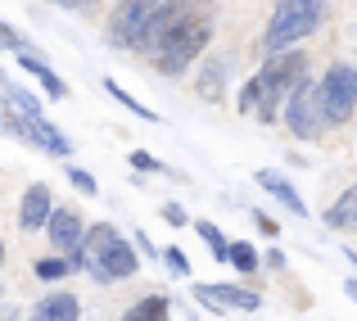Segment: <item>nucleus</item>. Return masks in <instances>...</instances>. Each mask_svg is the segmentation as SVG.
Returning a JSON list of instances; mask_svg holds the SVG:
<instances>
[{"label":"nucleus","mask_w":357,"mask_h":321,"mask_svg":"<svg viewBox=\"0 0 357 321\" xmlns=\"http://www.w3.org/2000/svg\"><path fill=\"white\" fill-rule=\"evenodd\" d=\"M131 167H136V172H163V163H158L154 154H145V149H136V154H131Z\"/></svg>","instance_id":"22"},{"label":"nucleus","mask_w":357,"mask_h":321,"mask_svg":"<svg viewBox=\"0 0 357 321\" xmlns=\"http://www.w3.org/2000/svg\"><path fill=\"white\" fill-rule=\"evenodd\" d=\"M227 262L236 271H253L258 267V253H253V244H227Z\"/></svg>","instance_id":"17"},{"label":"nucleus","mask_w":357,"mask_h":321,"mask_svg":"<svg viewBox=\"0 0 357 321\" xmlns=\"http://www.w3.org/2000/svg\"><path fill=\"white\" fill-rule=\"evenodd\" d=\"M326 9H331L326 0H280L267 23V36H262V50L276 54V50H289L294 41H303V36H312L321 27Z\"/></svg>","instance_id":"3"},{"label":"nucleus","mask_w":357,"mask_h":321,"mask_svg":"<svg viewBox=\"0 0 357 321\" xmlns=\"http://www.w3.org/2000/svg\"><path fill=\"white\" fill-rule=\"evenodd\" d=\"M0 321H18L14 313H9V308H0Z\"/></svg>","instance_id":"27"},{"label":"nucleus","mask_w":357,"mask_h":321,"mask_svg":"<svg viewBox=\"0 0 357 321\" xmlns=\"http://www.w3.org/2000/svg\"><path fill=\"white\" fill-rule=\"evenodd\" d=\"M195 231L204 235V244L213 249V258H218V262H227V240H222V231H218V226H213V222H195Z\"/></svg>","instance_id":"18"},{"label":"nucleus","mask_w":357,"mask_h":321,"mask_svg":"<svg viewBox=\"0 0 357 321\" xmlns=\"http://www.w3.org/2000/svg\"><path fill=\"white\" fill-rule=\"evenodd\" d=\"M253 222H258V231H267V235H276V231H280V226H276V222H271V217H267V213H253Z\"/></svg>","instance_id":"25"},{"label":"nucleus","mask_w":357,"mask_h":321,"mask_svg":"<svg viewBox=\"0 0 357 321\" xmlns=\"http://www.w3.org/2000/svg\"><path fill=\"white\" fill-rule=\"evenodd\" d=\"M163 222H172V226H185V209H181V204H163Z\"/></svg>","instance_id":"24"},{"label":"nucleus","mask_w":357,"mask_h":321,"mask_svg":"<svg viewBox=\"0 0 357 321\" xmlns=\"http://www.w3.org/2000/svg\"><path fill=\"white\" fill-rule=\"evenodd\" d=\"M298 77H307V54H298V50L267 54L262 73L240 87V109L244 113H258V122H276L280 100H285V91L294 87Z\"/></svg>","instance_id":"2"},{"label":"nucleus","mask_w":357,"mask_h":321,"mask_svg":"<svg viewBox=\"0 0 357 321\" xmlns=\"http://www.w3.org/2000/svg\"><path fill=\"white\" fill-rule=\"evenodd\" d=\"M321 100H326V118L331 122H349L353 100H357V73L349 64H335L321 77Z\"/></svg>","instance_id":"6"},{"label":"nucleus","mask_w":357,"mask_h":321,"mask_svg":"<svg viewBox=\"0 0 357 321\" xmlns=\"http://www.w3.org/2000/svg\"><path fill=\"white\" fill-rule=\"evenodd\" d=\"M154 9H158V0H122L114 14H109V41L118 50H136V41H140V32H145Z\"/></svg>","instance_id":"5"},{"label":"nucleus","mask_w":357,"mask_h":321,"mask_svg":"<svg viewBox=\"0 0 357 321\" xmlns=\"http://www.w3.org/2000/svg\"><path fill=\"white\" fill-rule=\"evenodd\" d=\"M45 235H50V244H54V249H77V244H82V235H86V231H82V217L77 213H68V209H59V213H45Z\"/></svg>","instance_id":"8"},{"label":"nucleus","mask_w":357,"mask_h":321,"mask_svg":"<svg viewBox=\"0 0 357 321\" xmlns=\"http://www.w3.org/2000/svg\"><path fill=\"white\" fill-rule=\"evenodd\" d=\"M54 5H63V9H91L96 0H54Z\"/></svg>","instance_id":"26"},{"label":"nucleus","mask_w":357,"mask_h":321,"mask_svg":"<svg viewBox=\"0 0 357 321\" xmlns=\"http://www.w3.org/2000/svg\"><path fill=\"white\" fill-rule=\"evenodd\" d=\"M353 222H357V191H344L340 204L326 213V226H335V231H353Z\"/></svg>","instance_id":"14"},{"label":"nucleus","mask_w":357,"mask_h":321,"mask_svg":"<svg viewBox=\"0 0 357 321\" xmlns=\"http://www.w3.org/2000/svg\"><path fill=\"white\" fill-rule=\"evenodd\" d=\"M18 64H23V73H32V77L41 82V87H45V96H50V100H63V96H68V87H63V82H59V73H54L50 64L41 59V54L23 50V54H18Z\"/></svg>","instance_id":"11"},{"label":"nucleus","mask_w":357,"mask_h":321,"mask_svg":"<svg viewBox=\"0 0 357 321\" xmlns=\"http://www.w3.org/2000/svg\"><path fill=\"white\" fill-rule=\"evenodd\" d=\"M68 181L77 186L82 195H96V177H91V172H82V167H68Z\"/></svg>","instance_id":"23"},{"label":"nucleus","mask_w":357,"mask_h":321,"mask_svg":"<svg viewBox=\"0 0 357 321\" xmlns=\"http://www.w3.org/2000/svg\"><path fill=\"white\" fill-rule=\"evenodd\" d=\"M208 36H213V14L199 0H158L136 45L154 54L163 77H181L190 59L208 45Z\"/></svg>","instance_id":"1"},{"label":"nucleus","mask_w":357,"mask_h":321,"mask_svg":"<svg viewBox=\"0 0 357 321\" xmlns=\"http://www.w3.org/2000/svg\"><path fill=\"white\" fill-rule=\"evenodd\" d=\"M285 122H289V131H294V136H303V140L321 136V127L331 122V118H326V100H321V82L298 77L294 87H289Z\"/></svg>","instance_id":"4"},{"label":"nucleus","mask_w":357,"mask_h":321,"mask_svg":"<svg viewBox=\"0 0 357 321\" xmlns=\"http://www.w3.org/2000/svg\"><path fill=\"white\" fill-rule=\"evenodd\" d=\"M45 213H50V186H41V181L27 186L23 204H18V226H23V231H41Z\"/></svg>","instance_id":"9"},{"label":"nucleus","mask_w":357,"mask_h":321,"mask_svg":"<svg viewBox=\"0 0 357 321\" xmlns=\"http://www.w3.org/2000/svg\"><path fill=\"white\" fill-rule=\"evenodd\" d=\"M5 82H9V77H5V73H0V87H5Z\"/></svg>","instance_id":"28"},{"label":"nucleus","mask_w":357,"mask_h":321,"mask_svg":"<svg viewBox=\"0 0 357 321\" xmlns=\"http://www.w3.org/2000/svg\"><path fill=\"white\" fill-rule=\"evenodd\" d=\"M0 258H5V244H0Z\"/></svg>","instance_id":"29"},{"label":"nucleus","mask_w":357,"mask_h":321,"mask_svg":"<svg viewBox=\"0 0 357 321\" xmlns=\"http://www.w3.org/2000/svg\"><path fill=\"white\" fill-rule=\"evenodd\" d=\"M82 317V304L73 294H45L41 308L32 313V321H77Z\"/></svg>","instance_id":"12"},{"label":"nucleus","mask_w":357,"mask_h":321,"mask_svg":"<svg viewBox=\"0 0 357 321\" xmlns=\"http://www.w3.org/2000/svg\"><path fill=\"white\" fill-rule=\"evenodd\" d=\"M195 299H199L204 308H240V313H253V308L262 304L253 290H244V285H195Z\"/></svg>","instance_id":"7"},{"label":"nucleus","mask_w":357,"mask_h":321,"mask_svg":"<svg viewBox=\"0 0 357 321\" xmlns=\"http://www.w3.org/2000/svg\"><path fill=\"white\" fill-rule=\"evenodd\" d=\"M222 91H227V59L208 64V68L199 73V96H204V100H213V105H218Z\"/></svg>","instance_id":"13"},{"label":"nucleus","mask_w":357,"mask_h":321,"mask_svg":"<svg viewBox=\"0 0 357 321\" xmlns=\"http://www.w3.org/2000/svg\"><path fill=\"white\" fill-rule=\"evenodd\" d=\"M0 50H14V54H23V50H27V36L18 32V27L0 23Z\"/></svg>","instance_id":"20"},{"label":"nucleus","mask_w":357,"mask_h":321,"mask_svg":"<svg viewBox=\"0 0 357 321\" xmlns=\"http://www.w3.org/2000/svg\"><path fill=\"white\" fill-rule=\"evenodd\" d=\"M163 262H167L172 276H190V258H185L181 249H163Z\"/></svg>","instance_id":"21"},{"label":"nucleus","mask_w":357,"mask_h":321,"mask_svg":"<svg viewBox=\"0 0 357 321\" xmlns=\"http://www.w3.org/2000/svg\"><path fill=\"white\" fill-rule=\"evenodd\" d=\"M122 321H167V299L163 294H149V299H140L136 308H131Z\"/></svg>","instance_id":"15"},{"label":"nucleus","mask_w":357,"mask_h":321,"mask_svg":"<svg viewBox=\"0 0 357 321\" xmlns=\"http://www.w3.org/2000/svg\"><path fill=\"white\" fill-rule=\"evenodd\" d=\"M258 186H262V191L271 195V200H280V204H285V209L294 213V217H307V204L298 200V195H294V186H289V181H285L280 172H271V167H262V172H258Z\"/></svg>","instance_id":"10"},{"label":"nucleus","mask_w":357,"mask_h":321,"mask_svg":"<svg viewBox=\"0 0 357 321\" xmlns=\"http://www.w3.org/2000/svg\"><path fill=\"white\" fill-rule=\"evenodd\" d=\"M105 91H109V96H114V100H118V105H127L131 113H140V118H145V122H158V113H154V109H145V105H140V100H136V96H127V91H122V87H118V82H105Z\"/></svg>","instance_id":"16"},{"label":"nucleus","mask_w":357,"mask_h":321,"mask_svg":"<svg viewBox=\"0 0 357 321\" xmlns=\"http://www.w3.org/2000/svg\"><path fill=\"white\" fill-rule=\"evenodd\" d=\"M32 271H36L41 281H59V276H68V258H41Z\"/></svg>","instance_id":"19"}]
</instances>
